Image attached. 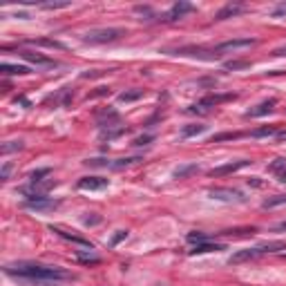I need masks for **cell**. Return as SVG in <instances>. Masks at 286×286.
<instances>
[{
    "label": "cell",
    "mask_w": 286,
    "mask_h": 286,
    "mask_svg": "<svg viewBox=\"0 0 286 286\" xmlns=\"http://www.w3.org/2000/svg\"><path fill=\"white\" fill-rule=\"evenodd\" d=\"M192 9H195V7H192L190 2H183V0H181V2H174L172 7H170V11L165 13V16L161 18V20H165V22H174V20H179V18H183L186 13H190Z\"/></svg>",
    "instance_id": "7"
},
{
    "label": "cell",
    "mask_w": 286,
    "mask_h": 286,
    "mask_svg": "<svg viewBox=\"0 0 286 286\" xmlns=\"http://www.w3.org/2000/svg\"><path fill=\"white\" fill-rule=\"evenodd\" d=\"M242 11H244V7L239 2H228L215 13V20H226V18H233V16H237V13H242Z\"/></svg>",
    "instance_id": "12"
},
{
    "label": "cell",
    "mask_w": 286,
    "mask_h": 286,
    "mask_svg": "<svg viewBox=\"0 0 286 286\" xmlns=\"http://www.w3.org/2000/svg\"><path fill=\"white\" fill-rule=\"evenodd\" d=\"M152 139H154V137H152V135H143V137H137L132 145H137V147H141V145H147V143H150Z\"/></svg>",
    "instance_id": "30"
},
{
    "label": "cell",
    "mask_w": 286,
    "mask_h": 286,
    "mask_svg": "<svg viewBox=\"0 0 286 286\" xmlns=\"http://www.w3.org/2000/svg\"><path fill=\"white\" fill-rule=\"evenodd\" d=\"M43 9H63V7H70V2H45L40 4Z\"/></svg>",
    "instance_id": "32"
},
{
    "label": "cell",
    "mask_w": 286,
    "mask_h": 286,
    "mask_svg": "<svg viewBox=\"0 0 286 286\" xmlns=\"http://www.w3.org/2000/svg\"><path fill=\"white\" fill-rule=\"evenodd\" d=\"M282 204H286V195H275V197H271V199H266L264 204V208H275V206H282Z\"/></svg>",
    "instance_id": "20"
},
{
    "label": "cell",
    "mask_w": 286,
    "mask_h": 286,
    "mask_svg": "<svg viewBox=\"0 0 286 286\" xmlns=\"http://www.w3.org/2000/svg\"><path fill=\"white\" fill-rule=\"evenodd\" d=\"M286 244L284 242H269V244H262V246H255V248H242V251L233 253V257L228 260V264H244V262H253L257 257L266 255V253H278V251H284Z\"/></svg>",
    "instance_id": "2"
},
{
    "label": "cell",
    "mask_w": 286,
    "mask_h": 286,
    "mask_svg": "<svg viewBox=\"0 0 286 286\" xmlns=\"http://www.w3.org/2000/svg\"><path fill=\"white\" fill-rule=\"evenodd\" d=\"M76 255H78V260H81L83 262V264H90V262H92V264H96V262H101V257L99 255H94V253H85V255H83V253H76Z\"/></svg>",
    "instance_id": "24"
},
{
    "label": "cell",
    "mask_w": 286,
    "mask_h": 286,
    "mask_svg": "<svg viewBox=\"0 0 286 286\" xmlns=\"http://www.w3.org/2000/svg\"><path fill=\"white\" fill-rule=\"evenodd\" d=\"M2 271L9 278L22 280L31 286H58L61 282L74 280L70 271L61 269V266L38 264V262H16V264H7Z\"/></svg>",
    "instance_id": "1"
},
{
    "label": "cell",
    "mask_w": 286,
    "mask_h": 286,
    "mask_svg": "<svg viewBox=\"0 0 286 286\" xmlns=\"http://www.w3.org/2000/svg\"><path fill=\"white\" fill-rule=\"evenodd\" d=\"M123 132H126V126H119V128H108V130L101 132V139H117V137H121Z\"/></svg>",
    "instance_id": "19"
},
{
    "label": "cell",
    "mask_w": 286,
    "mask_h": 286,
    "mask_svg": "<svg viewBox=\"0 0 286 286\" xmlns=\"http://www.w3.org/2000/svg\"><path fill=\"white\" fill-rule=\"evenodd\" d=\"M226 139H239V135H237V132H226V135H217V137H213V143H217V141H226Z\"/></svg>",
    "instance_id": "31"
},
{
    "label": "cell",
    "mask_w": 286,
    "mask_h": 286,
    "mask_svg": "<svg viewBox=\"0 0 286 286\" xmlns=\"http://www.w3.org/2000/svg\"><path fill=\"white\" fill-rule=\"evenodd\" d=\"M141 96H143V90H130V92H121V94H119V101L132 103V101H139Z\"/></svg>",
    "instance_id": "18"
},
{
    "label": "cell",
    "mask_w": 286,
    "mask_h": 286,
    "mask_svg": "<svg viewBox=\"0 0 286 286\" xmlns=\"http://www.w3.org/2000/svg\"><path fill=\"white\" fill-rule=\"evenodd\" d=\"M103 188H108V179H103V177L78 179V190H103Z\"/></svg>",
    "instance_id": "9"
},
{
    "label": "cell",
    "mask_w": 286,
    "mask_h": 286,
    "mask_svg": "<svg viewBox=\"0 0 286 286\" xmlns=\"http://www.w3.org/2000/svg\"><path fill=\"white\" fill-rule=\"evenodd\" d=\"M188 242L190 244H204V242H208V235L206 233H188Z\"/></svg>",
    "instance_id": "26"
},
{
    "label": "cell",
    "mask_w": 286,
    "mask_h": 286,
    "mask_svg": "<svg viewBox=\"0 0 286 286\" xmlns=\"http://www.w3.org/2000/svg\"><path fill=\"white\" fill-rule=\"evenodd\" d=\"M271 170H273V172H282V170H286V159H275L273 163H271Z\"/></svg>",
    "instance_id": "29"
},
{
    "label": "cell",
    "mask_w": 286,
    "mask_h": 286,
    "mask_svg": "<svg viewBox=\"0 0 286 286\" xmlns=\"http://www.w3.org/2000/svg\"><path fill=\"white\" fill-rule=\"evenodd\" d=\"M201 132H206V126H188V128H183V130H181V135L188 139V137L201 135Z\"/></svg>",
    "instance_id": "22"
},
{
    "label": "cell",
    "mask_w": 286,
    "mask_h": 286,
    "mask_svg": "<svg viewBox=\"0 0 286 286\" xmlns=\"http://www.w3.org/2000/svg\"><path fill=\"white\" fill-rule=\"evenodd\" d=\"M275 108V99H269V101H262L260 105H255L253 110H248L246 112V119H260V117H266V114H271Z\"/></svg>",
    "instance_id": "11"
},
{
    "label": "cell",
    "mask_w": 286,
    "mask_h": 286,
    "mask_svg": "<svg viewBox=\"0 0 286 286\" xmlns=\"http://www.w3.org/2000/svg\"><path fill=\"white\" fill-rule=\"evenodd\" d=\"M170 54H174V56L206 58V61H215V58H219V54H217L215 49H206V47H179V49H172Z\"/></svg>",
    "instance_id": "4"
},
{
    "label": "cell",
    "mask_w": 286,
    "mask_h": 286,
    "mask_svg": "<svg viewBox=\"0 0 286 286\" xmlns=\"http://www.w3.org/2000/svg\"><path fill=\"white\" fill-rule=\"evenodd\" d=\"M246 165H251V161H248V159L235 161V163H226V165H219V168H213V170H210V177H224V174L237 172V170L246 168Z\"/></svg>",
    "instance_id": "8"
},
{
    "label": "cell",
    "mask_w": 286,
    "mask_h": 286,
    "mask_svg": "<svg viewBox=\"0 0 286 286\" xmlns=\"http://www.w3.org/2000/svg\"><path fill=\"white\" fill-rule=\"evenodd\" d=\"M213 251H224L221 244H210V242H204V244H195L190 251V255H204V253H213Z\"/></svg>",
    "instance_id": "14"
},
{
    "label": "cell",
    "mask_w": 286,
    "mask_h": 286,
    "mask_svg": "<svg viewBox=\"0 0 286 286\" xmlns=\"http://www.w3.org/2000/svg\"><path fill=\"white\" fill-rule=\"evenodd\" d=\"M22 147V141H7L2 145V154H9V152H13V150H20Z\"/></svg>",
    "instance_id": "27"
},
{
    "label": "cell",
    "mask_w": 286,
    "mask_h": 286,
    "mask_svg": "<svg viewBox=\"0 0 286 286\" xmlns=\"http://www.w3.org/2000/svg\"><path fill=\"white\" fill-rule=\"evenodd\" d=\"M280 181L286 183V170H282V172H280Z\"/></svg>",
    "instance_id": "39"
},
{
    "label": "cell",
    "mask_w": 286,
    "mask_h": 286,
    "mask_svg": "<svg viewBox=\"0 0 286 286\" xmlns=\"http://www.w3.org/2000/svg\"><path fill=\"white\" fill-rule=\"evenodd\" d=\"M123 34H126V31L119 29V27H99V29L85 31L83 40L90 45H103V43H114V40H119Z\"/></svg>",
    "instance_id": "3"
},
{
    "label": "cell",
    "mask_w": 286,
    "mask_h": 286,
    "mask_svg": "<svg viewBox=\"0 0 286 286\" xmlns=\"http://www.w3.org/2000/svg\"><path fill=\"white\" fill-rule=\"evenodd\" d=\"M275 128H260V130H255L253 132V137H257V139H260V137H271V135H275Z\"/></svg>",
    "instance_id": "28"
},
{
    "label": "cell",
    "mask_w": 286,
    "mask_h": 286,
    "mask_svg": "<svg viewBox=\"0 0 286 286\" xmlns=\"http://www.w3.org/2000/svg\"><path fill=\"white\" fill-rule=\"evenodd\" d=\"M141 159H143V156H126V159H117V161H112V163H110V168H112V170H121V168L132 165V163H139Z\"/></svg>",
    "instance_id": "17"
},
{
    "label": "cell",
    "mask_w": 286,
    "mask_h": 286,
    "mask_svg": "<svg viewBox=\"0 0 286 286\" xmlns=\"http://www.w3.org/2000/svg\"><path fill=\"white\" fill-rule=\"evenodd\" d=\"M210 197L219 199V201H235V204H244V201H246V197L239 190H233V188H213Z\"/></svg>",
    "instance_id": "6"
},
{
    "label": "cell",
    "mask_w": 286,
    "mask_h": 286,
    "mask_svg": "<svg viewBox=\"0 0 286 286\" xmlns=\"http://www.w3.org/2000/svg\"><path fill=\"white\" fill-rule=\"evenodd\" d=\"M25 61H29V63H34L36 67H56L58 63L56 61H52V58H47V56H43V54H38V52H22L20 54Z\"/></svg>",
    "instance_id": "10"
},
{
    "label": "cell",
    "mask_w": 286,
    "mask_h": 286,
    "mask_svg": "<svg viewBox=\"0 0 286 286\" xmlns=\"http://www.w3.org/2000/svg\"><path fill=\"white\" fill-rule=\"evenodd\" d=\"M9 172H11V163H4V165H2V172H0V179H2V181H7V179H9Z\"/></svg>",
    "instance_id": "35"
},
{
    "label": "cell",
    "mask_w": 286,
    "mask_h": 286,
    "mask_svg": "<svg viewBox=\"0 0 286 286\" xmlns=\"http://www.w3.org/2000/svg\"><path fill=\"white\" fill-rule=\"evenodd\" d=\"M126 237H128V230H119V233L112 237V242H110V246H117V244L121 242V239H126Z\"/></svg>",
    "instance_id": "33"
},
{
    "label": "cell",
    "mask_w": 286,
    "mask_h": 286,
    "mask_svg": "<svg viewBox=\"0 0 286 286\" xmlns=\"http://www.w3.org/2000/svg\"><path fill=\"white\" fill-rule=\"evenodd\" d=\"M195 172H199V165L197 163H186V165H179L172 174H174V179H186V177H190V174H195Z\"/></svg>",
    "instance_id": "15"
},
{
    "label": "cell",
    "mask_w": 286,
    "mask_h": 286,
    "mask_svg": "<svg viewBox=\"0 0 286 286\" xmlns=\"http://www.w3.org/2000/svg\"><path fill=\"white\" fill-rule=\"evenodd\" d=\"M34 45H43V47H54V49H65V45L63 43H58V40H49V38L34 40Z\"/></svg>",
    "instance_id": "23"
},
{
    "label": "cell",
    "mask_w": 286,
    "mask_h": 286,
    "mask_svg": "<svg viewBox=\"0 0 286 286\" xmlns=\"http://www.w3.org/2000/svg\"><path fill=\"white\" fill-rule=\"evenodd\" d=\"M273 16H275V18H280V16H286V2L278 4V7L273 9Z\"/></svg>",
    "instance_id": "34"
},
{
    "label": "cell",
    "mask_w": 286,
    "mask_h": 286,
    "mask_svg": "<svg viewBox=\"0 0 286 286\" xmlns=\"http://www.w3.org/2000/svg\"><path fill=\"white\" fill-rule=\"evenodd\" d=\"M224 67L226 70H246V67H251V63L248 61H228Z\"/></svg>",
    "instance_id": "25"
},
{
    "label": "cell",
    "mask_w": 286,
    "mask_h": 286,
    "mask_svg": "<svg viewBox=\"0 0 286 286\" xmlns=\"http://www.w3.org/2000/svg\"><path fill=\"white\" fill-rule=\"evenodd\" d=\"M52 230H54V233H56V235H61L63 239H70V242H74V244H81V246H87V248H92L87 239H83V237H76V235H70V233H65V230H63V228H54V226H52Z\"/></svg>",
    "instance_id": "16"
},
{
    "label": "cell",
    "mask_w": 286,
    "mask_h": 286,
    "mask_svg": "<svg viewBox=\"0 0 286 286\" xmlns=\"http://www.w3.org/2000/svg\"><path fill=\"white\" fill-rule=\"evenodd\" d=\"M101 221V217H85V224L87 226H94V224H99Z\"/></svg>",
    "instance_id": "37"
},
{
    "label": "cell",
    "mask_w": 286,
    "mask_h": 286,
    "mask_svg": "<svg viewBox=\"0 0 286 286\" xmlns=\"http://www.w3.org/2000/svg\"><path fill=\"white\" fill-rule=\"evenodd\" d=\"M49 172H52V170H49V168H40V170H34V172L29 174L31 183H40V181H43V177H49Z\"/></svg>",
    "instance_id": "21"
},
{
    "label": "cell",
    "mask_w": 286,
    "mask_h": 286,
    "mask_svg": "<svg viewBox=\"0 0 286 286\" xmlns=\"http://www.w3.org/2000/svg\"><path fill=\"white\" fill-rule=\"evenodd\" d=\"M255 45L253 38H233V40H226V43H219L215 47L217 54H226V52H242V49H251Z\"/></svg>",
    "instance_id": "5"
},
{
    "label": "cell",
    "mask_w": 286,
    "mask_h": 286,
    "mask_svg": "<svg viewBox=\"0 0 286 286\" xmlns=\"http://www.w3.org/2000/svg\"><path fill=\"white\" fill-rule=\"evenodd\" d=\"M0 72H2L4 76H25V74H29V67H25V65H11V63H2V65H0Z\"/></svg>",
    "instance_id": "13"
},
{
    "label": "cell",
    "mask_w": 286,
    "mask_h": 286,
    "mask_svg": "<svg viewBox=\"0 0 286 286\" xmlns=\"http://www.w3.org/2000/svg\"><path fill=\"white\" fill-rule=\"evenodd\" d=\"M108 92H110L108 87H99V92H94V94H92L90 99H94V96H103V94H108Z\"/></svg>",
    "instance_id": "38"
},
{
    "label": "cell",
    "mask_w": 286,
    "mask_h": 286,
    "mask_svg": "<svg viewBox=\"0 0 286 286\" xmlns=\"http://www.w3.org/2000/svg\"><path fill=\"white\" fill-rule=\"evenodd\" d=\"M273 56H286V45H282V47L273 49Z\"/></svg>",
    "instance_id": "36"
}]
</instances>
